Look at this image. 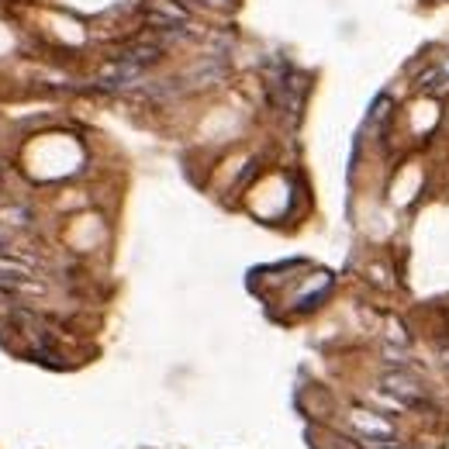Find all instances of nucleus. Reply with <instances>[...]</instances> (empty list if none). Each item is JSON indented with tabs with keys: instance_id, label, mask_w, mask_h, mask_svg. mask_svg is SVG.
Returning <instances> with one entry per match:
<instances>
[{
	"instance_id": "f257e3e1",
	"label": "nucleus",
	"mask_w": 449,
	"mask_h": 449,
	"mask_svg": "<svg viewBox=\"0 0 449 449\" xmlns=\"http://www.w3.org/2000/svg\"><path fill=\"white\" fill-rule=\"evenodd\" d=\"M381 384L384 390L394 397V401H401L405 408H415V412H436V401L429 397V387L418 381L415 370H387L384 377H381Z\"/></svg>"
},
{
	"instance_id": "f03ea898",
	"label": "nucleus",
	"mask_w": 449,
	"mask_h": 449,
	"mask_svg": "<svg viewBox=\"0 0 449 449\" xmlns=\"http://www.w3.org/2000/svg\"><path fill=\"white\" fill-rule=\"evenodd\" d=\"M353 425L359 432H366L370 439H394V429L387 425L381 415H370V412H356L353 415Z\"/></svg>"
},
{
	"instance_id": "7ed1b4c3",
	"label": "nucleus",
	"mask_w": 449,
	"mask_h": 449,
	"mask_svg": "<svg viewBox=\"0 0 449 449\" xmlns=\"http://www.w3.org/2000/svg\"><path fill=\"white\" fill-rule=\"evenodd\" d=\"M4 273H14V277H28V266L25 263H14V259H0V277Z\"/></svg>"
},
{
	"instance_id": "20e7f679",
	"label": "nucleus",
	"mask_w": 449,
	"mask_h": 449,
	"mask_svg": "<svg viewBox=\"0 0 449 449\" xmlns=\"http://www.w3.org/2000/svg\"><path fill=\"white\" fill-rule=\"evenodd\" d=\"M439 69H443V80L449 83V59H446V63H439Z\"/></svg>"
}]
</instances>
